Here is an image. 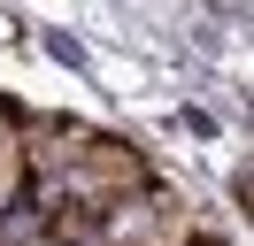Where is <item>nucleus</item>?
<instances>
[{
  "label": "nucleus",
  "instance_id": "2",
  "mask_svg": "<svg viewBox=\"0 0 254 246\" xmlns=\"http://www.w3.org/2000/svg\"><path fill=\"white\" fill-rule=\"evenodd\" d=\"M231 192H239V208L254 215V162H247V169H239V177H231Z\"/></svg>",
  "mask_w": 254,
  "mask_h": 246
},
{
  "label": "nucleus",
  "instance_id": "4",
  "mask_svg": "<svg viewBox=\"0 0 254 246\" xmlns=\"http://www.w3.org/2000/svg\"><path fill=\"white\" fill-rule=\"evenodd\" d=\"M192 246H216V239H192Z\"/></svg>",
  "mask_w": 254,
  "mask_h": 246
},
{
  "label": "nucleus",
  "instance_id": "3",
  "mask_svg": "<svg viewBox=\"0 0 254 246\" xmlns=\"http://www.w3.org/2000/svg\"><path fill=\"white\" fill-rule=\"evenodd\" d=\"M216 8H231V15H247V0H216Z\"/></svg>",
  "mask_w": 254,
  "mask_h": 246
},
{
  "label": "nucleus",
  "instance_id": "1",
  "mask_svg": "<svg viewBox=\"0 0 254 246\" xmlns=\"http://www.w3.org/2000/svg\"><path fill=\"white\" fill-rule=\"evenodd\" d=\"M200 239V223H192V208L185 200H170V192H131V200H116L108 215H100V246H192Z\"/></svg>",
  "mask_w": 254,
  "mask_h": 246
}]
</instances>
